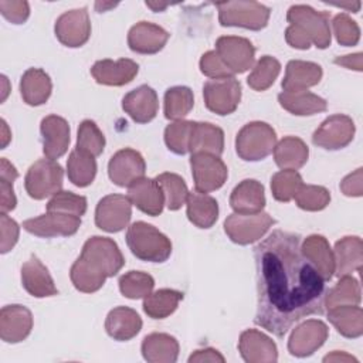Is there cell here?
<instances>
[{
    "mask_svg": "<svg viewBox=\"0 0 363 363\" xmlns=\"http://www.w3.org/2000/svg\"><path fill=\"white\" fill-rule=\"evenodd\" d=\"M335 64L342 65L347 69H356V71H362V52H356V54H349L345 57H336Z\"/></svg>",
    "mask_w": 363,
    "mask_h": 363,
    "instance_id": "57",
    "label": "cell"
},
{
    "mask_svg": "<svg viewBox=\"0 0 363 363\" xmlns=\"http://www.w3.org/2000/svg\"><path fill=\"white\" fill-rule=\"evenodd\" d=\"M21 284L34 298L54 296L58 294L48 268L35 255H31L30 259L21 265Z\"/></svg>",
    "mask_w": 363,
    "mask_h": 363,
    "instance_id": "25",
    "label": "cell"
},
{
    "mask_svg": "<svg viewBox=\"0 0 363 363\" xmlns=\"http://www.w3.org/2000/svg\"><path fill=\"white\" fill-rule=\"evenodd\" d=\"M187 218L199 228H210L218 218V203L214 197L201 191H191L186 200Z\"/></svg>",
    "mask_w": 363,
    "mask_h": 363,
    "instance_id": "34",
    "label": "cell"
},
{
    "mask_svg": "<svg viewBox=\"0 0 363 363\" xmlns=\"http://www.w3.org/2000/svg\"><path fill=\"white\" fill-rule=\"evenodd\" d=\"M17 177H18L17 169L6 157H1L0 159V179L7 180L10 183H14V180Z\"/></svg>",
    "mask_w": 363,
    "mask_h": 363,
    "instance_id": "58",
    "label": "cell"
},
{
    "mask_svg": "<svg viewBox=\"0 0 363 363\" xmlns=\"http://www.w3.org/2000/svg\"><path fill=\"white\" fill-rule=\"evenodd\" d=\"M329 18L328 11H316L306 4L291 6L286 13V43L296 50H308L312 44L320 50L328 48L332 41Z\"/></svg>",
    "mask_w": 363,
    "mask_h": 363,
    "instance_id": "3",
    "label": "cell"
},
{
    "mask_svg": "<svg viewBox=\"0 0 363 363\" xmlns=\"http://www.w3.org/2000/svg\"><path fill=\"white\" fill-rule=\"evenodd\" d=\"M52 91L50 75L41 68H28L20 79V94L30 106H38L48 101Z\"/></svg>",
    "mask_w": 363,
    "mask_h": 363,
    "instance_id": "32",
    "label": "cell"
},
{
    "mask_svg": "<svg viewBox=\"0 0 363 363\" xmlns=\"http://www.w3.org/2000/svg\"><path fill=\"white\" fill-rule=\"evenodd\" d=\"M301 251L303 257L315 267L319 275L329 281L335 274V258L333 251L323 235L312 234L303 240L301 244Z\"/></svg>",
    "mask_w": 363,
    "mask_h": 363,
    "instance_id": "28",
    "label": "cell"
},
{
    "mask_svg": "<svg viewBox=\"0 0 363 363\" xmlns=\"http://www.w3.org/2000/svg\"><path fill=\"white\" fill-rule=\"evenodd\" d=\"M145 4H146L149 9H152L153 11H163V10L169 6L167 3H163V4H162V3H153V1H146Z\"/></svg>",
    "mask_w": 363,
    "mask_h": 363,
    "instance_id": "63",
    "label": "cell"
},
{
    "mask_svg": "<svg viewBox=\"0 0 363 363\" xmlns=\"http://www.w3.org/2000/svg\"><path fill=\"white\" fill-rule=\"evenodd\" d=\"M142 356L149 363H174L179 356V342L167 333H150L142 342Z\"/></svg>",
    "mask_w": 363,
    "mask_h": 363,
    "instance_id": "33",
    "label": "cell"
},
{
    "mask_svg": "<svg viewBox=\"0 0 363 363\" xmlns=\"http://www.w3.org/2000/svg\"><path fill=\"white\" fill-rule=\"evenodd\" d=\"M118 3H101V1H96L95 3V9H96V11L98 13H104V11H106L108 9H112V7H115Z\"/></svg>",
    "mask_w": 363,
    "mask_h": 363,
    "instance_id": "62",
    "label": "cell"
},
{
    "mask_svg": "<svg viewBox=\"0 0 363 363\" xmlns=\"http://www.w3.org/2000/svg\"><path fill=\"white\" fill-rule=\"evenodd\" d=\"M128 199L132 206L147 216H159L164 207V196L156 179L142 177L128 187Z\"/></svg>",
    "mask_w": 363,
    "mask_h": 363,
    "instance_id": "22",
    "label": "cell"
},
{
    "mask_svg": "<svg viewBox=\"0 0 363 363\" xmlns=\"http://www.w3.org/2000/svg\"><path fill=\"white\" fill-rule=\"evenodd\" d=\"M194 96L189 86L177 85L164 92V118L169 121H182L193 109Z\"/></svg>",
    "mask_w": 363,
    "mask_h": 363,
    "instance_id": "40",
    "label": "cell"
},
{
    "mask_svg": "<svg viewBox=\"0 0 363 363\" xmlns=\"http://www.w3.org/2000/svg\"><path fill=\"white\" fill-rule=\"evenodd\" d=\"M86 199L72 191L60 190L47 203V211H58L81 217L86 211Z\"/></svg>",
    "mask_w": 363,
    "mask_h": 363,
    "instance_id": "49",
    "label": "cell"
},
{
    "mask_svg": "<svg viewBox=\"0 0 363 363\" xmlns=\"http://www.w3.org/2000/svg\"><path fill=\"white\" fill-rule=\"evenodd\" d=\"M218 21L223 27H242L262 30L267 27L271 10L258 1H224L216 4Z\"/></svg>",
    "mask_w": 363,
    "mask_h": 363,
    "instance_id": "6",
    "label": "cell"
},
{
    "mask_svg": "<svg viewBox=\"0 0 363 363\" xmlns=\"http://www.w3.org/2000/svg\"><path fill=\"white\" fill-rule=\"evenodd\" d=\"M238 350L248 363H271L278 360L277 345L269 336L257 329H247L240 335Z\"/></svg>",
    "mask_w": 363,
    "mask_h": 363,
    "instance_id": "21",
    "label": "cell"
},
{
    "mask_svg": "<svg viewBox=\"0 0 363 363\" xmlns=\"http://www.w3.org/2000/svg\"><path fill=\"white\" fill-rule=\"evenodd\" d=\"M203 362H220L224 363L225 359L224 356L213 349V347H204V349H199L194 350V353L189 357V363H203Z\"/></svg>",
    "mask_w": 363,
    "mask_h": 363,
    "instance_id": "56",
    "label": "cell"
},
{
    "mask_svg": "<svg viewBox=\"0 0 363 363\" xmlns=\"http://www.w3.org/2000/svg\"><path fill=\"white\" fill-rule=\"evenodd\" d=\"M200 71L211 78H228V77H234V74L225 67V64L221 61V58L218 57V54L216 52V50L213 51H207L201 55L200 58Z\"/></svg>",
    "mask_w": 363,
    "mask_h": 363,
    "instance_id": "51",
    "label": "cell"
},
{
    "mask_svg": "<svg viewBox=\"0 0 363 363\" xmlns=\"http://www.w3.org/2000/svg\"><path fill=\"white\" fill-rule=\"evenodd\" d=\"M104 147H105V136L98 128V125L91 119L82 121L78 128L75 149L86 152L94 157H96L104 152Z\"/></svg>",
    "mask_w": 363,
    "mask_h": 363,
    "instance_id": "46",
    "label": "cell"
},
{
    "mask_svg": "<svg viewBox=\"0 0 363 363\" xmlns=\"http://www.w3.org/2000/svg\"><path fill=\"white\" fill-rule=\"evenodd\" d=\"M333 258L336 277L352 275V272L362 271L363 262V242L357 235H347L336 241Z\"/></svg>",
    "mask_w": 363,
    "mask_h": 363,
    "instance_id": "26",
    "label": "cell"
},
{
    "mask_svg": "<svg viewBox=\"0 0 363 363\" xmlns=\"http://www.w3.org/2000/svg\"><path fill=\"white\" fill-rule=\"evenodd\" d=\"M132 217V203L128 196L109 194L102 197L95 208V224L106 233H119L128 227Z\"/></svg>",
    "mask_w": 363,
    "mask_h": 363,
    "instance_id": "12",
    "label": "cell"
},
{
    "mask_svg": "<svg viewBox=\"0 0 363 363\" xmlns=\"http://www.w3.org/2000/svg\"><path fill=\"white\" fill-rule=\"evenodd\" d=\"M255 325L282 337L309 315L323 313L326 281L301 251V237L274 230L254 248Z\"/></svg>",
    "mask_w": 363,
    "mask_h": 363,
    "instance_id": "1",
    "label": "cell"
},
{
    "mask_svg": "<svg viewBox=\"0 0 363 363\" xmlns=\"http://www.w3.org/2000/svg\"><path fill=\"white\" fill-rule=\"evenodd\" d=\"M323 362H354V363H357V359H354L353 356H350V354H346L345 352H337V350H335L333 353H330V354H328V356H325L323 357Z\"/></svg>",
    "mask_w": 363,
    "mask_h": 363,
    "instance_id": "59",
    "label": "cell"
},
{
    "mask_svg": "<svg viewBox=\"0 0 363 363\" xmlns=\"http://www.w3.org/2000/svg\"><path fill=\"white\" fill-rule=\"evenodd\" d=\"M302 184V176L296 170H281L271 179V191L277 201L288 203Z\"/></svg>",
    "mask_w": 363,
    "mask_h": 363,
    "instance_id": "45",
    "label": "cell"
},
{
    "mask_svg": "<svg viewBox=\"0 0 363 363\" xmlns=\"http://www.w3.org/2000/svg\"><path fill=\"white\" fill-rule=\"evenodd\" d=\"M183 299V292L163 288L150 292L143 298V312L152 319H164L170 316Z\"/></svg>",
    "mask_w": 363,
    "mask_h": 363,
    "instance_id": "38",
    "label": "cell"
},
{
    "mask_svg": "<svg viewBox=\"0 0 363 363\" xmlns=\"http://www.w3.org/2000/svg\"><path fill=\"white\" fill-rule=\"evenodd\" d=\"M322 74V67L316 62L292 60L286 64L285 77L281 85L285 92L306 91L308 88L319 84Z\"/></svg>",
    "mask_w": 363,
    "mask_h": 363,
    "instance_id": "27",
    "label": "cell"
},
{
    "mask_svg": "<svg viewBox=\"0 0 363 363\" xmlns=\"http://www.w3.org/2000/svg\"><path fill=\"white\" fill-rule=\"evenodd\" d=\"M277 133L271 125L254 121L244 125L235 138V152L245 162H258L272 153Z\"/></svg>",
    "mask_w": 363,
    "mask_h": 363,
    "instance_id": "5",
    "label": "cell"
},
{
    "mask_svg": "<svg viewBox=\"0 0 363 363\" xmlns=\"http://www.w3.org/2000/svg\"><path fill=\"white\" fill-rule=\"evenodd\" d=\"M333 6L340 7V9H347L349 11L357 13L359 9H360V1H354V3H336V4H333Z\"/></svg>",
    "mask_w": 363,
    "mask_h": 363,
    "instance_id": "61",
    "label": "cell"
},
{
    "mask_svg": "<svg viewBox=\"0 0 363 363\" xmlns=\"http://www.w3.org/2000/svg\"><path fill=\"white\" fill-rule=\"evenodd\" d=\"M191 174L197 191L210 193L218 190L227 180L228 169L220 156L194 153L190 157Z\"/></svg>",
    "mask_w": 363,
    "mask_h": 363,
    "instance_id": "11",
    "label": "cell"
},
{
    "mask_svg": "<svg viewBox=\"0 0 363 363\" xmlns=\"http://www.w3.org/2000/svg\"><path fill=\"white\" fill-rule=\"evenodd\" d=\"M278 102L285 111L296 116H311L328 109V102L308 89L296 92L282 91L278 95Z\"/></svg>",
    "mask_w": 363,
    "mask_h": 363,
    "instance_id": "35",
    "label": "cell"
},
{
    "mask_svg": "<svg viewBox=\"0 0 363 363\" xmlns=\"http://www.w3.org/2000/svg\"><path fill=\"white\" fill-rule=\"evenodd\" d=\"M189 152L194 153H208L214 156H221L224 152V132L221 128L208 122H193Z\"/></svg>",
    "mask_w": 363,
    "mask_h": 363,
    "instance_id": "31",
    "label": "cell"
},
{
    "mask_svg": "<svg viewBox=\"0 0 363 363\" xmlns=\"http://www.w3.org/2000/svg\"><path fill=\"white\" fill-rule=\"evenodd\" d=\"M43 152L47 159H58L67 153L69 146V125L58 115H48L40 123Z\"/></svg>",
    "mask_w": 363,
    "mask_h": 363,
    "instance_id": "19",
    "label": "cell"
},
{
    "mask_svg": "<svg viewBox=\"0 0 363 363\" xmlns=\"http://www.w3.org/2000/svg\"><path fill=\"white\" fill-rule=\"evenodd\" d=\"M79 227L81 217L58 211H47L43 216L23 221V228L27 233L43 238L69 237L74 235Z\"/></svg>",
    "mask_w": 363,
    "mask_h": 363,
    "instance_id": "13",
    "label": "cell"
},
{
    "mask_svg": "<svg viewBox=\"0 0 363 363\" xmlns=\"http://www.w3.org/2000/svg\"><path fill=\"white\" fill-rule=\"evenodd\" d=\"M203 96L208 111L220 116L230 115L241 101V84L234 77L208 79L203 86Z\"/></svg>",
    "mask_w": 363,
    "mask_h": 363,
    "instance_id": "9",
    "label": "cell"
},
{
    "mask_svg": "<svg viewBox=\"0 0 363 363\" xmlns=\"http://www.w3.org/2000/svg\"><path fill=\"white\" fill-rule=\"evenodd\" d=\"M295 203L299 208L306 211H320L323 210L330 201V193L323 186L315 184H302L296 194Z\"/></svg>",
    "mask_w": 363,
    "mask_h": 363,
    "instance_id": "47",
    "label": "cell"
},
{
    "mask_svg": "<svg viewBox=\"0 0 363 363\" xmlns=\"http://www.w3.org/2000/svg\"><path fill=\"white\" fill-rule=\"evenodd\" d=\"M123 264L125 258L112 238L94 235L85 241L81 255L71 267L69 278L75 289L92 294L102 288L106 278L116 275Z\"/></svg>",
    "mask_w": 363,
    "mask_h": 363,
    "instance_id": "2",
    "label": "cell"
},
{
    "mask_svg": "<svg viewBox=\"0 0 363 363\" xmlns=\"http://www.w3.org/2000/svg\"><path fill=\"white\" fill-rule=\"evenodd\" d=\"M17 199L13 190V183L0 179V210L1 213H9L16 208Z\"/></svg>",
    "mask_w": 363,
    "mask_h": 363,
    "instance_id": "55",
    "label": "cell"
},
{
    "mask_svg": "<svg viewBox=\"0 0 363 363\" xmlns=\"http://www.w3.org/2000/svg\"><path fill=\"white\" fill-rule=\"evenodd\" d=\"M11 139V133L9 132V128H7V123L4 119H1V149H4L7 146V143L10 142Z\"/></svg>",
    "mask_w": 363,
    "mask_h": 363,
    "instance_id": "60",
    "label": "cell"
},
{
    "mask_svg": "<svg viewBox=\"0 0 363 363\" xmlns=\"http://www.w3.org/2000/svg\"><path fill=\"white\" fill-rule=\"evenodd\" d=\"M274 224L275 220L265 211L254 214L233 213L224 221V231L233 242L247 245L264 237Z\"/></svg>",
    "mask_w": 363,
    "mask_h": 363,
    "instance_id": "8",
    "label": "cell"
},
{
    "mask_svg": "<svg viewBox=\"0 0 363 363\" xmlns=\"http://www.w3.org/2000/svg\"><path fill=\"white\" fill-rule=\"evenodd\" d=\"M18 234H20V227L18 224L7 216V213H1L0 214V252L6 254L10 250H13V247L17 244L18 241Z\"/></svg>",
    "mask_w": 363,
    "mask_h": 363,
    "instance_id": "52",
    "label": "cell"
},
{
    "mask_svg": "<svg viewBox=\"0 0 363 363\" xmlns=\"http://www.w3.org/2000/svg\"><path fill=\"white\" fill-rule=\"evenodd\" d=\"M118 284L121 294L129 299L145 298L155 288L153 277L142 271H129L123 274Z\"/></svg>",
    "mask_w": 363,
    "mask_h": 363,
    "instance_id": "44",
    "label": "cell"
},
{
    "mask_svg": "<svg viewBox=\"0 0 363 363\" xmlns=\"http://www.w3.org/2000/svg\"><path fill=\"white\" fill-rule=\"evenodd\" d=\"M281 72V64L277 58L271 55L261 57L254 65L251 74L247 78V84L254 91H265L268 89Z\"/></svg>",
    "mask_w": 363,
    "mask_h": 363,
    "instance_id": "43",
    "label": "cell"
},
{
    "mask_svg": "<svg viewBox=\"0 0 363 363\" xmlns=\"http://www.w3.org/2000/svg\"><path fill=\"white\" fill-rule=\"evenodd\" d=\"M55 37L69 48L84 45L91 37V21L86 7L74 9L61 14L54 26Z\"/></svg>",
    "mask_w": 363,
    "mask_h": 363,
    "instance_id": "15",
    "label": "cell"
},
{
    "mask_svg": "<svg viewBox=\"0 0 363 363\" xmlns=\"http://www.w3.org/2000/svg\"><path fill=\"white\" fill-rule=\"evenodd\" d=\"M328 326L318 319H309L298 325L288 340V350L295 357L313 354L328 339Z\"/></svg>",
    "mask_w": 363,
    "mask_h": 363,
    "instance_id": "17",
    "label": "cell"
},
{
    "mask_svg": "<svg viewBox=\"0 0 363 363\" xmlns=\"http://www.w3.org/2000/svg\"><path fill=\"white\" fill-rule=\"evenodd\" d=\"M126 244L136 258L147 262H164L172 254L170 240L145 221H135L128 227Z\"/></svg>",
    "mask_w": 363,
    "mask_h": 363,
    "instance_id": "4",
    "label": "cell"
},
{
    "mask_svg": "<svg viewBox=\"0 0 363 363\" xmlns=\"http://www.w3.org/2000/svg\"><path fill=\"white\" fill-rule=\"evenodd\" d=\"M216 52L233 74H242L252 68L255 47L244 37L223 35L216 41Z\"/></svg>",
    "mask_w": 363,
    "mask_h": 363,
    "instance_id": "14",
    "label": "cell"
},
{
    "mask_svg": "<svg viewBox=\"0 0 363 363\" xmlns=\"http://www.w3.org/2000/svg\"><path fill=\"white\" fill-rule=\"evenodd\" d=\"M333 33L336 41L345 47H353L359 43L360 38V28L354 20L346 13H339L332 20Z\"/></svg>",
    "mask_w": 363,
    "mask_h": 363,
    "instance_id": "50",
    "label": "cell"
},
{
    "mask_svg": "<svg viewBox=\"0 0 363 363\" xmlns=\"http://www.w3.org/2000/svg\"><path fill=\"white\" fill-rule=\"evenodd\" d=\"M62 180L64 170L58 162L40 159L28 167L24 177V187L31 199L44 200L61 190Z\"/></svg>",
    "mask_w": 363,
    "mask_h": 363,
    "instance_id": "7",
    "label": "cell"
},
{
    "mask_svg": "<svg viewBox=\"0 0 363 363\" xmlns=\"http://www.w3.org/2000/svg\"><path fill=\"white\" fill-rule=\"evenodd\" d=\"M230 206L234 213L254 214L265 207L264 186L254 179H245L238 183L230 196Z\"/></svg>",
    "mask_w": 363,
    "mask_h": 363,
    "instance_id": "29",
    "label": "cell"
},
{
    "mask_svg": "<svg viewBox=\"0 0 363 363\" xmlns=\"http://www.w3.org/2000/svg\"><path fill=\"white\" fill-rule=\"evenodd\" d=\"M0 11L4 18H7L13 24H23L28 16H30V6L27 1H7L1 0L0 1Z\"/></svg>",
    "mask_w": 363,
    "mask_h": 363,
    "instance_id": "53",
    "label": "cell"
},
{
    "mask_svg": "<svg viewBox=\"0 0 363 363\" xmlns=\"http://www.w3.org/2000/svg\"><path fill=\"white\" fill-rule=\"evenodd\" d=\"M122 109L136 123H147L157 115V94L152 86L140 85L122 98Z\"/></svg>",
    "mask_w": 363,
    "mask_h": 363,
    "instance_id": "23",
    "label": "cell"
},
{
    "mask_svg": "<svg viewBox=\"0 0 363 363\" xmlns=\"http://www.w3.org/2000/svg\"><path fill=\"white\" fill-rule=\"evenodd\" d=\"M354 132V122L350 116L335 113L326 118L313 132L312 142L315 146L326 150H339L353 140Z\"/></svg>",
    "mask_w": 363,
    "mask_h": 363,
    "instance_id": "10",
    "label": "cell"
},
{
    "mask_svg": "<svg viewBox=\"0 0 363 363\" xmlns=\"http://www.w3.org/2000/svg\"><path fill=\"white\" fill-rule=\"evenodd\" d=\"M360 295V284L357 279L352 275L340 277L339 282L325 295L323 306L330 309L340 305H359L362 299Z\"/></svg>",
    "mask_w": 363,
    "mask_h": 363,
    "instance_id": "41",
    "label": "cell"
},
{
    "mask_svg": "<svg viewBox=\"0 0 363 363\" xmlns=\"http://www.w3.org/2000/svg\"><path fill=\"white\" fill-rule=\"evenodd\" d=\"M139 72V65L129 58L99 60L91 68V75L101 85L122 86L129 84Z\"/></svg>",
    "mask_w": 363,
    "mask_h": 363,
    "instance_id": "20",
    "label": "cell"
},
{
    "mask_svg": "<svg viewBox=\"0 0 363 363\" xmlns=\"http://www.w3.org/2000/svg\"><path fill=\"white\" fill-rule=\"evenodd\" d=\"M96 160L92 155L74 149L67 160V176L77 187L89 186L96 176Z\"/></svg>",
    "mask_w": 363,
    "mask_h": 363,
    "instance_id": "39",
    "label": "cell"
},
{
    "mask_svg": "<svg viewBox=\"0 0 363 363\" xmlns=\"http://www.w3.org/2000/svg\"><path fill=\"white\" fill-rule=\"evenodd\" d=\"M363 169L359 167L353 173L347 174L342 183L340 190L347 197H360L363 194Z\"/></svg>",
    "mask_w": 363,
    "mask_h": 363,
    "instance_id": "54",
    "label": "cell"
},
{
    "mask_svg": "<svg viewBox=\"0 0 363 363\" xmlns=\"http://www.w3.org/2000/svg\"><path fill=\"white\" fill-rule=\"evenodd\" d=\"M146 163L143 156L130 147L118 150L108 163V176L119 187H129L133 182L145 177Z\"/></svg>",
    "mask_w": 363,
    "mask_h": 363,
    "instance_id": "16",
    "label": "cell"
},
{
    "mask_svg": "<svg viewBox=\"0 0 363 363\" xmlns=\"http://www.w3.org/2000/svg\"><path fill=\"white\" fill-rule=\"evenodd\" d=\"M170 34L160 26L149 21H139L128 33V45L138 54H156L167 43Z\"/></svg>",
    "mask_w": 363,
    "mask_h": 363,
    "instance_id": "24",
    "label": "cell"
},
{
    "mask_svg": "<svg viewBox=\"0 0 363 363\" xmlns=\"http://www.w3.org/2000/svg\"><path fill=\"white\" fill-rule=\"evenodd\" d=\"M142 329V319L138 312L128 306H116L113 308L105 320L106 333L118 340L126 342L135 337Z\"/></svg>",
    "mask_w": 363,
    "mask_h": 363,
    "instance_id": "30",
    "label": "cell"
},
{
    "mask_svg": "<svg viewBox=\"0 0 363 363\" xmlns=\"http://www.w3.org/2000/svg\"><path fill=\"white\" fill-rule=\"evenodd\" d=\"M156 182L162 187L163 196H164V204L169 210L176 211L179 210L187 200L189 189L186 186V182L182 179V176L176 173H162L156 177Z\"/></svg>",
    "mask_w": 363,
    "mask_h": 363,
    "instance_id": "42",
    "label": "cell"
},
{
    "mask_svg": "<svg viewBox=\"0 0 363 363\" xmlns=\"http://www.w3.org/2000/svg\"><path fill=\"white\" fill-rule=\"evenodd\" d=\"M193 121H174L164 129V143L167 149L176 155H186L189 152V142L191 135Z\"/></svg>",
    "mask_w": 363,
    "mask_h": 363,
    "instance_id": "48",
    "label": "cell"
},
{
    "mask_svg": "<svg viewBox=\"0 0 363 363\" xmlns=\"http://www.w3.org/2000/svg\"><path fill=\"white\" fill-rule=\"evenodd\" d=\"M328 319L345 337L363 335V311L359 305H340L328 309Z\"/></svg>",
    "mask_w": 363,
    "mask_h": 363,
    "instance_id": "37",
    "label": "cell"
},
{
    "mask_svg": "<svg viewBox=\"0 0 363 363\" xmlns=\"http://www.w3.org/2000/svg\"><path fill=\"white\" fill-rule=\"evenodd\" d=\"M33 329V315L23 305H6L0 311V337L6 343L23 342Z\"/></svg>",
    "mask_w": 363,
    "mask_h": 363,
    "instance_id": "18",
    "label": "cell"
},
{
    "mask_svg": "<svg viewBox=\"0 0 363 363\" xmlns=\"http://www.w3.org/2000/svg\"><path fill=\"white\" fill-rule=\"evenodd\" d=\"M274 160L282 170H296L302 167L309 156L306 143L296 136H285L274 147Z\"/></svg>",
    "mask_w": 363,
    "mask_h": 363,
    "instance_id": "36",
    "label": "cell"
}]
</instances>
